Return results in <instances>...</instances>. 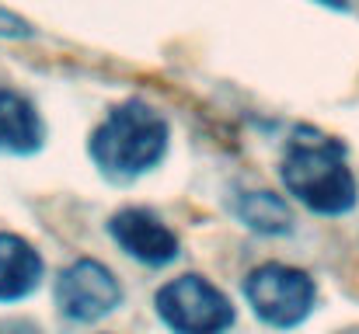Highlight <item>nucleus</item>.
I'll return each instance as SVG.
<instances>
[{
    "label": "nucleus",
    "instance_id": "obj_1",
    "mask_svg": "<svg viewBox=\"0 0 359 334\" xmlns=\"http://www.w3.org/2000/svg\"><path fill=\"white\" fill-rule=\"evenodd\" d=\"M279 174L286 192L321 216H342L359 199L356 174L346 164V146L307 125H300L286 143Z\"/></svg>",
    "mask_w": 359,
    "mask_h": 334
},
{
    "label": "nucleus",
    "instance_id": "obj_2",
    "mask_svg": "<svg viewBox=\"0 0 359 334\" xmlns=\"http://www.w3.org/2000/svg\"><path fill=\"white\" fill-rule=\"evenodd\" d=\"M88 153L109 181H133L168 153V118L147 102H122L91 132Z\"/></svg>",
    "mask_w": 359,
    "mask_h": 334
},
{
    "label": "nucleus",
    "instance_id": "obj_3",
    "mask_svg": "<svg viewBox=\"0 0 359 334\" xmlns=\"http://www.w3.org/2000/svg\"><path fill=\"white\" fill-rule=\"evenodd\" d=\"M244 296H248L258 321H265L269 328L290 331L314 314L318 286L307 272H300L293 265L269 261V265H258L248 272Z\"/></svg>",
    "mask_w": 359,
    "mask_h": 334
},
{
    "label": "nucleus",
    "instance_id": "obj_4",
    "mask_svg": "<svg viewBox=\"0 0 359 334\" xmlns=\"http://www.w3.org/2000/svg\"><path fill=\"white\" fill-rule=\"evenodd\" d=\"M154 307L171 334H227L234 328V303L203 275H178L164 282Z\"/></svg>",
    "mask_w": 359,
    "mask_h": 334
},
{
    "label": "nucleus",
    "instance_id": "obj_5",
    "mask_svg": "<svg viewBox=\"0 0 359 334\" xmlns=\"http://www.w3.org/2000/svg\"><path fill=\"white\" fill-rule=\"evenodd\" d=\"M122 303V286L112 275V268H105L95 258H81L74 265H67L56 279V307L67 321L77 324H95L102 317H109Z\"/></svg>",
    "mask_w": 359,
    "mask_h": 334
},
{
    "label": "nucleus",
    "instance_id": "obj_6",
    "mask_svg": "<svg viewBox=\"0 0 359 334\" xmlns=\"http://www.w3.org/2000/svg\"><path fill=\"white\" fill-rule=\"evenodd\" d=\"M109 233L133 261L143 265H171L178 258V237L168 223H161L147 209H122L109 220Z\"/></svg>",
    "mask_w": 359,
    "mask_h": 334
},
{
    "label": "nucleus",
    "instance_id": "obj_7",
    "mask_svg": "<svg viewBox=\"0 0 359 334\" xmlns=\"http://www.w3.org/2000/svg\"><path fill=\"white\" fill-rule=\"evenodd\" d=\"M39 282H42L39 251L18 233H0V303L32 296Z\"/></svg>",
    "mask_w": 359,
    "mask_h": 334
},
{
    "label": "nucleus",
    "instance_id": "obj_8",
    "mask_svg": "<svg viewBox=\"0 0 359 334\" xmlns=\"http://www.w3.org/2000/svg\"><path fill=\"white\" fill-rule=\"evenodd\" d=\"M46 139V125L35 105L11 88H0V153H35Z\"/></svg>",
    "mask_w": 359,
    "mask_h": 334
},
{
    "label": "nucleus",
    "instance_id": "obj_9",
    "mask_svg": "<svg viewBox=\"0 0 359 334\" xmlns=\"http://www.w3.org/2000/svg\"><path fill=\"white\" fill-rule=\"evenodd\" d=\"M238 216L258 233H290L293 216L286 209V202L272 192H248L238 202Z\"/></svg>",
    "mask_w": 359,
    "mask_h": 334
},
{
    "label": "nucleus",
    "instance_id": "obj_10",
    "mask_svg": "<svg viewBox=\"0 0 359 334\" xmlns=\"http://www.w3.org/2000/svg\"><path fill=\"white\" fill-rule=\"evenodd\" d=\"M0 35H4V39H28V35H32V25H28L25 18H18L14 11L0 7Z\"/></svg>",
    "mask_w": 359,
    "mask_h": 334
},
{
    "label": "nucleus",
    "instance_id": "obj_11",
    "mask_svg": "<svg viewBox=\"0 0 359 334\" xmlns=\"http://www.w3.org/2000/svg\"><path fill=\"white\" fill-rule=\"evenodd\" d=\"M0 334H42L39 324L25 321V317H0Z\"/></svg>",
    "mask_w": 359,
    "mask_h": 334
},
{
    "label": "nucleus",
    "instance_id": "obj_12",
    "mask_svg": "<svg viewBox=\"0 0 359 334\" xmlns=\"http://www.w3.org/2000/svg\"><path fill=\"white\" fill-rule=\"evenodd\" d=\"M321 4H328V7H349V0H321Z\"/></svg>",
    "mask_w": 359,
    "mask_h": 334
},
{
    "label": "nucleus",
    "instance_id": "obj_13",
    "mask_svg": "<svg viewBox=\"0 0 359 334\" xmlns=\"http://www.w3.org/2000/svg\"><path fill=\"white\" fill-rule=\"evenodd\" d=\"M339 334H359V328H349V331H339Z\"/></svg>",
    "mask_w": 359,
    "mask_h": 334
}]
</instances>
